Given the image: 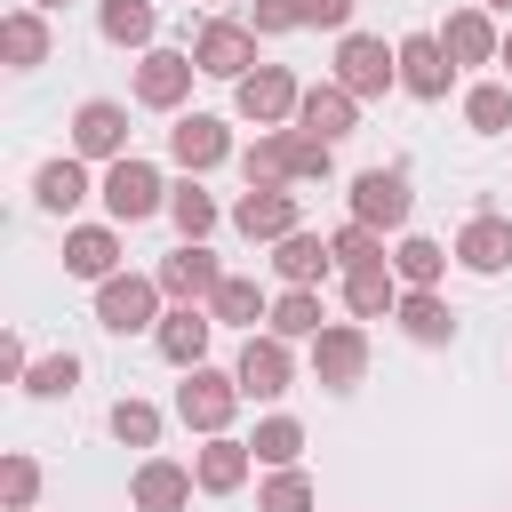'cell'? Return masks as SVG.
I'll use <instances>...</instances> for the list:
<instances>
[{"label": "cell", "mask_w": 512, "mask_h": 512, "mask_svg": "<svg viewBox=\"0 0 512 512\" xmlns=\"http://www.w3.org/2000/svg\"><path fill=\"white\" fill-rule=\"evenodd\" d=\"M104 208H112L120 224H144V216L160 208V168H152V160H112V176H104Z\"/></svg>", "instance_id": "obj_5"}, {"label": "cell", "mask_w": 512, "mask_h": 512, "mask_svg": "<svg viewBox=\"0 0 512 512\" xmlns=\"http://www.w3.org/2000/svg\"><path fill=\"white\" fill-rule=\"evenodd\" d=\"M272 264H280V280H288V288H312V280H328L336 248H328V240H312V232H288Z\"/></svg>", "instance_id": "obj_20"}, {"label": "cell", "mask_w": 512, "mask_h": 512, "mask_svg": "<svg viewBox=\"0 0 512 512\" xmlns=\"http://www.w3.org/2000/svg\"><path fill=\"white\" fill-rule=\"evenodd\" d=\"M352 88H304V104H296V120H304V136H320V144H336V136H352Z\"/></svg>", "instance_id": "obj_14"}, {"label": "cell", "mask_w": 512, "mask_h": 512, "mask_svg": "<svg viewBox=\"0 0 512 512\" xmlns=\"http://www.w3.org/2000/svg\"><path fill=\"white\" fill-rule=\"evenodd\" d=\"M208 312H216V320H240V328H256L272 304H264V288H256V280H224V288L208 296Z\"/></svg>", "instance_id": "obj_30"}, {"label": "cell", "mask_w": 512, "mask_h": 512, "mask_svg": "<svg viewBox=\"0 0 512 512\" xmlns=\"http://www.w3.org/2000/svg\"><path fill=\"white\" fill-rule=\"evenodd\" d=\"M152 296H160V280H136V272H112V280L96 288V320H104L112 336H136V328H152Z\"/></svg>", "instance_id": "obj_4"}, {"label": "cell", "mask_w": 512, "mask_h": 512, "mask_svg": "<svg viewBox=\"0 0 512 512\" xmlns=\"http://www.w3.org/2000/svg\"><path fill=\"white\" fill-rule=\"evenodd\" d=\"M304 24V0H256V32H296Z\"/></svg>", "instance_id": "obj_39"}, {"label": "cell", "mask_w": 512, "mask_h": 512, "mask_svg": "<svg viewBox=\"0 0 512 512\" xmlns=\"http://www.w3.org/2000/svg\"><path fill=\"white\" fill-rule=\"evenodd\" d=\"M392 272H400L408 288H432V280L448 272V256H440L432 240H400V248H392Z\"/></svg>", "instance_id": "obj_32"}, {"label": "cell", "mask_w": 512, "mask_h": 512, "mask_svg": "<svg viewBox=\"0 0 512 512\" xmlns=\"http://www.w3.org/2000/svg\"><path fill=\"white\" fill-rule=\"evenodd\" d=\"M168 152H176V160H184V168L200 176V168H216V160L232 152V136H224V120L192 112V120H176V128H168Z\"/></svg>", "instance_id": "obj_15"}, {"label": "cell", "mask_w": 512, "mask_h": 512, "mask_svg": "<svg viewBox=\"0 0 512 512\" xmlns=\"http://www.w3.org/2000/svg\"><path fill=\"white\" fill-rule=\"evenodd\" d=\"M344 304H352L360 320H384V312H400L392 264H360V272H344Z\"/></svg>", "instance_id": "obj_21"}, {"label": "cell", "mask_w": 512, "mask_h": 512, "mask_svg": "<svg viewBox=\"0 0 512 512\" xmlns=\"http://www.w3.org/2000/svg\"><path fill=\"white\" fill-rule=\"evenodd\" d=\"M112 264H120V240H112L104 224H80V232L64 240V272H80V280H112Z\"/></svg>", "instance_id": "obj_19"}, {"label": "cell", "mask_w": 512, "mask_h": 512, "mask_svg": "<svg viewBox=\"0 0 512 512\" xmlns=\"http://www.w3.org/2000/svg\"><path fill=\"white\" fill-rule=\"evenodd\" d=\"M400 88L408 96H448V48H440V32H408L400 40Z\"/></svg>", "instance_id": "obj_10"}, {"label": "cell", "mask_w": 512, "mask_h": 512, "mask_svg": "<svg viewBox=\"0 0 512 512\" xmlns=\"http://www.w3.org/2000/svg\"><path fill=\"white\" fill-rule=\"evenodd\" d=\"M504 64H512V32H504Z\"/></svg>", "instance_id": "obj_42"}, {"label": "cell", "mask_w": 512, "mask_h": 512, "mask_svg": "<svg viewBox=\"0 0 512 512\" xmlns=\"http://www.w3.org/2000/svg\"><path fill=\"white\" fill-rule=\"evenodd\" d=\"M400 328L416 336V344H448V328H456V312L432 296V288H408L400 296Z\"/></svg>", "instance_id": "obj_24"}, {"label": "cell", "mask_w": 512, "mask_h": 512, "mask_svg": "<svg viewBox=\"0 0 512 512\" xmlns=\"http://www.w3.org/2000/svg\"><path fill=\"white\" fill-rule=\"evenodd\" d=\"M32 488H40V464H32V456H8V504H16V512L32 504Z\"/></svg>", "instance_id": "obj_40"}, {"label": "cell", "mask_w": 512, "mask_h": 512, "mask_svg": "<svg viewBox=\"0 0 512 512\" xmlns=\"http://www.w3.org/2000/svg\"><path fill=\"white\" fill-rule=\"evenodd\" d=\"M464 120H472V128H480V136H496V128H504V120H512V96H504V88H496V80H488V88H472V96H464Z\"/></svg>", "instance_id": "obj_35"}, {"label": "cell", "mask_w": 512, "mask_h": 512, "mask_svg": "<svg viewBox=\"0 0 512 512\" xmlns=\"http://www.w3.org/2000/svg\"><path fill=\"white\" fill-rule=\"evenodd\" d=\"M112 432H120L128 448H152V440H160V408H144V400H120V408H112Z\"/></svg>", "instance_id": "obj_36"}, {"label": "cell", "mask_w": 512, "mask_h": 512, "mask_svg": "<svg viewBox=\"0 0 512 512\" xmlns=\"http://www.w3.org/2000/svg\"><path fill=\"white\" fill-rule=\"evenodd\" d=\"M272 336H320V296L312 288H288L272 304Z\"/></svg>", "instance_id": "obj_33"}, {"label": "cell", "mask_w": 512, "mask_h": 512, "mask_svg": "<svg viewBox=\"0 0 512 512\" xmlns=\"http://www.w3.org/2000/svg\"><path fill=\"white\" fill-rule=\"evenodd\" d=\"M232 400H240V376H216V368H192L184 376V392H176V416L192 424V432H224L232 424Z\"/></svg>", "instance_id": "obj_3"}, {"label": "cell", "mask_w": 512, "mask_h": 512, "mask_svg": "<svg viewBox=\"0 0 512 512\" xmlns=\"http://www.w3.org/2000/svg\"><path fill=\"white\" fill-rule=\"evenodd\" d=\"M344 16H352V0H304V24H328V32H344Z\"/></svg>", "instance_id": "obj_41"}, {"label": "cell", "mask_w": 512, "mask_h": 512, "mask_svg": "<svg viewBox=\"0 0 512 512\" xmlns=\"http://www.w3.org/2000/svg\"><path fill=\"white\" fill-rule=\"evenodd\" d=\"M248 448H256L264 464H280V472H288V464H296V448H304V424H296V416H264Z\"/></svg>", "instance_id": "obj_31"}, {"label": "cell", "mask_w": 512, "mask_h": 512, "mask_svg": "<svg viewBox=\"0 0 512 512\" xmlns=\"http://www.w3.org/2000/svg\"><path fill=\"white\" fill-rule=\"evenodd\" d=\"M0 48H8V64H40V56H48V24H40L32 8H16V16L0 24Z\"/></svg>", "instance_id": "obj_28"}, {"label": "cell", "mask_w": 512, "mask_h": 512, "mask_svg": "<svg viewBox=\"0 0 512 512\" xmlns=\"http://www.w3.org/2000/svg\"><path fill=\"white\" fill-rule=\"evenodd\" d=\"M24 384H32L40 400H56V392H72V384H80V360H72V352H56V360H40V368H24Z\"/></svg>", "instance_id": "obj_38"}, {"label": "cell", "mask_w": 512, "mask_h": 512, "mask_svg": "<svg viewBox=\"0 0 512 512\" xmlns=\"http://www.w3.org/2000/svg\"><path fill=\"white\" fill-rule=\"evenodd\" d=\"M232 224H240L248 240H288V232H296V192H280V184H248V200L232 208Z\"/></svg>", "instance_id": "obj_8"}, {"label": "cell", "mask_w": 512, "mask_h": 512, "mask_svg": "<svg viewBox=\"0 0 512 512\" xmlns=\"http://www.w3.org/2000/svg\"><path fill=\"white\" fill-rule=\"evenodd\" d=\"M192 496V472L184 464H144L136 472V512H176Z\"/></svg>", "instance_id": "obj_25"}, {"label": "cell", "mask_w": 512, "mask_h": 512, "mask_svg": "<svg viewBox=\"0 0 512 512\" xmlns=\"http://www.w3.org/2000/svg\"><path fill=\"white\" fill-rule=\"evenodd\" d=\"M360 368H368V336H360V328H320V336H312V376H320L328 392L360 384Z\"/></svg>", "instance_id": "obj_7"}, {"label": "cell", "mask_w": 512, "mask_h": 512, "mask_svg": "<svg viewBox=\"0 0 512 512\" xmlns=\"http://www.w3.org/2000/svg\"><path fill=\"white\" fill-rule=\"evenodd\" d=\"M192 56H176V48H152L144 64H136V96L152 104V112H168V104H184V88H192Z\"/></svg>", "instance_id": "obj_11"}, {"label": "cell", "mask_w": 512, "mask_h": 512, "mask_svg": "<svg viewBox=\"0 0 512 512\" xmlns=\"http://www.w3.org/2000/svg\"><path fill=\"white\" fill-rule=\"evenodd\" d=\"M408 176L400 168H360L352 176V224H368V232H392V224H408Z\"/></svg>", "instance_id": "obj_2"}, {"label": "cell", "mask_w": 512, "mask_h": 512, "mask_svg": "<svg viewBox=\"0 0 512 512\" xmlns=\"http://www.w3.org/2000/svg\"><path fill=\"white\" fill-rule=\"evenodd\" d=\"M488 8H512V0H488Z\"/></svg>", "instance_id": "obj_44"}, {"label": "cell", "mask_w": 512, "mask_h": 512, "mask_svg": "<svg viewBox=\"0 0 512 512\" xmlns=\"http://www.w3.org/2000/svg\"><path fill=\"white\" fill-rule=\"evenodd\" d=\"M440 48H448L456 64H488V56H504V40L488 32V16H480V8H456V16H448V32H440Z\"/></svg>", "instance_id": "obj_18"}, {"label": "cell", "mask_w": 512, "mask_h": 512, "mask_svg": "<svg viewBox=\"0 0 512 512\" xmlns=\"http://www.w3.org/2000/svg\"><path fill=\"white\" fill-rule=\"evenodd\" d=\"M168 216H176L184 240H208V232H216V200H208L200 184H176V192H168Z\"/></svg>", "instance_id": "obj_29"}, {"label": "cell", "mask_w": 512, "mask_h": 512, "mask_svg": "<svg viewBox=\"0 0 512 512\" xmlns=\"http://www.w3.org/2000/svg\"><path fill=\"white\" fill-rule=\"evenodd\" d=\"M392 80H400V48H384V40H368V32H344V48H336V88L384 96Z\"/></svg>", "instance_id": "obj_1"}, {"label": "cell", "mask_w": 512, "mask_h": 512, "mask_svg": "<svg viewBox=\"0 0 512 512\" xmlns=\"http://www.w3.org/2000/svg\"><path fill=\"white\" fill-rule=\"evenodd\" d=\"M32 192H40V208H56V216H64V208H80V200H88V168H80V160H48V168L32 176Z\"/></svg>", "instance_id": "obj_26"}, {"label": "cell", "mask_w": 512, "mask_h": 512, "mask_svg": "<svg viewBox=\"0 0 512 512\" xmlns=\"http://www.w3.org/2000/svg\"><path fill=\"white\" fill-rule=\"evenodd\" d=\"M192 480H200V488H208V496H224V488H240V480H248V448H240V440H224V432H216V440H208V448H200V464H192Z\"/></svg>", "instance_id": "obj_23"}, {"label": "cell", "mask_w": 512, "mask_h": 512, "mask_svg": "<svg viewBox=\"0 0 512 512\" xmlns=\"http://www.w3.org/2000/svg\"><path fill=\"white\" fill-rule=\"evenodd\" d=\"M152 32H160L152 0H104V40H120V48H144Z\"/></svg>", "instance_id": "obj_27"}, {"label": "cell", "mask_w": 512, "mask_h": 512, "mask_svg": "<svg viewBox=\"0 0 512 512\" xmlns=\"http://www.w3.org/2000/svg\"><path fill=\"white\" fill-rule=\"evenodd\" d=\"M328 248H336V264H344V272H360V264H384V248H376V232H368V224H344Z\"/></svg>", "instance_id": "obj_37"}, {"label": "cell", "mask_w": 512, "mask_h": 512, "mask_svg": "<svg viewBox=\"0 0 512 512\" xmlns=\"http://www.w3.org/2000/svg\"><path fill=\"white\" fill-rule=\"evenodd\" d=\"M40 8H64V0H40Z\"/></svg>", "instance_id": "obj_43"}, {"label": "cell", "mask_w": 512, "mask_h": 512, "mask_svg": "<svg viewBox=\"0 0 512 512\" xmlns=\"http://www.w3.org/2000/svg\"><path fill=\"white\" fill-rule=\"evenodd\" d=\"M192 64L240 88V80H248V64H256V32H248V24H208V32H200V48H192Z\"/></svg>", "instance_id": "obj_6"}, {"label": "cell", "mask_w": 512, "mask_h": 512, "mask_svg": "<svg viewBox=\"0 0 512 512\" xmlns=\"http://www.w3.org/2000/svg\"><path fill=\"white\" fill-rule=\"evenodd\" d=\"M296 104H304V96H296V80H288L280 64H256V72L240 80V112H248L256 128H272V120H288Z\"/></svg>", "instance_id": "obj_12"}, {"label": "cell", "mask_w": 512, "mask_h": 512, "mask_svg": "<svg viewBox=\"0 0 512 512\" xmlns=\"http://www.w3.org/2000/svg\"><path fill=\"white\" fill-rule=\"evenodd\" d=\"M240 392L248 400H280L288 392V336H248V352H240Z\"/></svg>", "instance_id": "obj_9"}, {"label": "cell", "mask_w": 512, "mask_h": 512, "mask_svg": "<svg viewBox=\"0 0 512 512\" xmlns=\"http://www.w3.org/2000/svg\"><path fill=\"white\" fill-rule=\"evenodd\" d=\"M208 328H216V320H208V312H192V304H184V312H168V320H160V360H176V368H200V352H208Z\"/></svg>", "instance_id": "obj_22"}, {"label": "cell", "mask_w": 512, "mask_h": 512, "mask_svg": "<svg viewBox=\"0 0 512 512\" xmlns=\"http://www.w3.org/2000/svg\"><path fill=\"white\" fill-rule=\"evenodd\" d=\"M160 288L192 304V296H216V288H224V272H216V256H208L200 240H184V248H176V256L160 264Z\"/></svg>", "instance_id": "obj_16"}, {"label": "cell", "mask_w": 512, "mask_h": 512, "mask_svg": "<svg viewBox=\"0 0 512 512\" xmlns=\"http://www.w3.org/2000/svg\"><path fill=\"white\" fill-rule=\"evenodd\" d=\"M72 144H80L88 160H128V152H120V144H128V112L104 104V96L80 104V112H72Z\"/></svg>", "instance_id": "obj_13"}, {"label": "cell", "mask_w": 512, "mask_h": 512, "mask_svg": "<svg viewBox=\"0 0 512 512\" xmlns=\"http://www.w3.org/2000/svg\"><path fill=\"white\" fill-rule=\"evenodd\" d=\"M256 512H312V480L288 464V472H272L264 480V496H256Z\"/></svg>", "instance_id": "obj_34"}, {"label": "cell", "mask_w": 512, "mask_h": 512, "mask_svg": "<svg viewBox=\"0 0 512 512\" xmlns=\"http://www.w3.org/2000/svg\"><path fill=\"white\" fill-rule=\"evenodd\" d=\"M456 256H464L472 272H504V264H512V216H472L464 240H456Z\"/></svg>", "instance_id": "obj_17"}]
</instances>
